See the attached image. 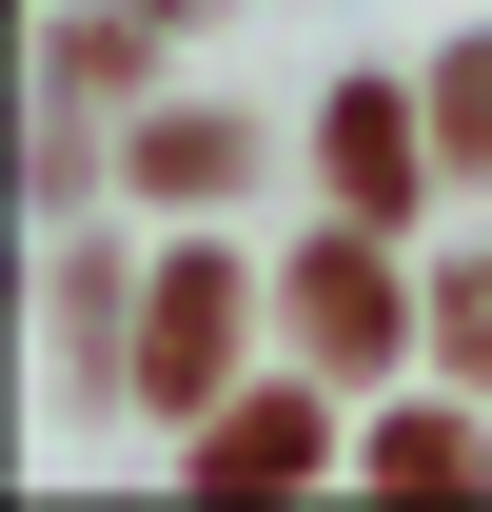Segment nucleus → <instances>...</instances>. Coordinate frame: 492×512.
Listing matches in <instances>:
<instances>
[{"mask_svg": "<svg viewBox=\"0 0 492 512\" xmlns=\"http://www.w3.org/2000/svg\"><path fill=\"white\" fill-rule=\"evenodd\" d=\"M217 335H237V256H158V316H138V394L197 414L217 394Z\"/></svg>", "mask_w": 492, "mask_h": 512, "instance_id": "nucleus-1", "label": "nucleus"}, {"mask_svg": "<svg viewBox=\"0 0 492 512\" xmlns=\"http://www.w3.org/2000/svg\"><path fill=\"white\" fill-rule=\"evenodd\" d=\"M296 335H315V375H374V355H394V256L335 237V256L296 276Z\"/></svg>", "mask_w": 492, "mask_h": 512, "instance_id": "nucleus-2", "label": "nucleus"}, {"mask_svg": "<svg viewBox=\"0 0 492 512\" xmlns=\"http://www.w3.org/2000/svg\"><path fill=\"white\" fill-rule=\"evenodd\" d=\"M433 158H492V40H473L453 79H433Z\"/></svg>", "mask_w": 492, "mask_h": 512, "instance_id": "nucleus-6", "label": "nucleus"}, {"mask_svg": "<svg viewBox=\"0 0 492 512\" xmlns=\"http://www.w3.org/2000/svg\"><path fill=\"white\" fill-rule=\"evenodd\" d=\"M197 473H217V493H276V473H315V394H237V414L197 434Z\"/></svg>", "mask_w": 492, "mask_h": 512, "instance_id": "nucleus-3", "label": "nucleus"}, {"mask_svg": "<svg viewBox=\"0 0 492 512\" xmlns=\"http://www.w3.org/2000/svg\"><path fill=\"white\" fill-rule=\"evenodd\" d=\"M414 99H335V197H355V217H394V197H414Z\"/></svg>", "mask_w": 492, "mask_h": 512, "instance_id": "nucleus-4", "label": "nucleus"}, {"mask_svg": "<svg viewBox=\"0 0 492 512\" xmlns=\"http://www.w3.org/2000/svg\"><path fill=\"white\" fill-rule=\"evenodd\" d=\"M374 473H394V493H453V473H473V434H453V414H394V434H374Z\"/></svg>", "mask_w": 492, "mask_h": 512, "instance_id": "nucleus-5", "label": "nucleus"}]
</instances>
